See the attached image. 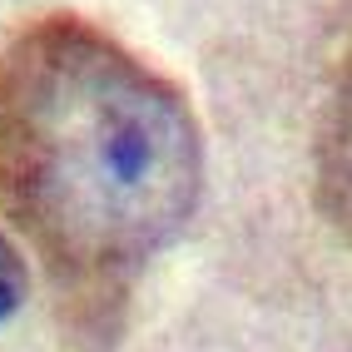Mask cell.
<instances>
[{
    "instance_id": "obj_3",
    "label": "cell",
    "mask_w": 352,
    "mask_h": 352,
    "mask_svg": "<svg viewBox=\"0 0 352 352\" xmlns=\"http://www.w3.org/2000/svg\"><path fill=\"white\" fill-rule=\"evenodd\" d=\"M20 298H25V258H20V248L0 233V318L15 313Z\"/></svg>"
},
{
    "instance_id": "obj_2",
    "label": "cell",
    "mask_w": 352,
    "mask_h": 352,
    "mask_svg": "<svg viewBox=\"0 0 352 352\" xmlns=\"http://www.w3.org/2000/svg\"><path fill=\"white\" fill-rule=\"evenodd\" d=\"M313 194L322 219L352 239V25L327 65L313 129Z\"/></svg>"
},
{
    "instance_id": "obj_1",
    "label": "cell",
    "mask_w": 352,
    "mask_h": 352,
    "mask_svg": "<svg viewBox=\"0 0 352 352\" xmlns=\"http://www.w3.org/2000/svg\"><path fill=\"white\" fill-rule=\"evenodd\" d=\"M199 189V114L124 40L45 15L0 45V214L40 253L80 342L114 338Z\"/></svg>"
}]
</instances>
